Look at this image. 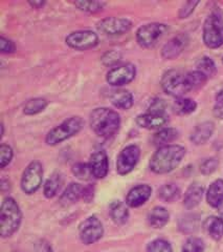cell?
Listing matches in <instances>:
<instances>
[{"instance_id":"1","label":"cell","mask_w":223,"mask_h":252,"mask_svg":"<svg viewBox=\"0 0 223 252\" xmlns=\"http://www.w3.org/2000/svg\"><path fill=\"white\" fill-rule=\"evenodd\" d=\"M186 155V149L180 145L162 146L151 158L150 168L153 172L163 175L176 168Z\"/></svg>"},{"instance_id":"21","label":"cell","mask_w":223,"mask_h":252,"mask_svg":"<svg viewBox=\"0 0 223 252\" xmlns=\"http://www.w3.org/2000/svg\"><path fill=\"white\" fill-rule=\"evenodd\" d=\"M204 229L215 241H219L223 236V219L210 217L204 222Z\"/></svg>"},{"instance_id":"16","label":"cell","mask_w":223,"mask_h":252,"mask_svg":"<svg viewBox=\"0 0 223 252\" xmlns=\"http://www.w3.org/2000/svg\"><path fill=\"white\" fill-rule=\"evenodd\" d=\"M137 123L142 128L157 129L164 127V126L168 123V117H167L166 114L147 113L144 115L138 116Z\"/></svg>"},{"instance_id":"44","label":"cell","mask_w":223,"mask_h":252,"mask_svg":"<svg viewBox=\"0 0 223 252\" xmlns=\"http://www.w3.org/2000/svg\"><path fill=\"white\" fill-rule=\"evenodd\" d=\"M166 105L164 101L161 99L154 100L151 105L149 106V112L148 113H153V114H166L165 113Z\"/></svg>"},{"instance_id":"43","label":"cell","mask_w":223,"mask_h":252,"mask_svg":"<svg viewBox=\"0 0 223 252\" xmlns=\"http://www.w3.org/2000/svg\"><path fill=\"white\" fill-rule=\"evenodd\" d=\"M214 114L219 119H223V90L218 93L216 97V105L214 107Z\"/></svg>"},{"instance_id":"46","label":"cell","mask_w":223,"mask_h":252,"mask_svg":"<svg viewBox=\"0 0 223 252\" xmlns=\"http://www.w3.org/2000/svg\"><path fill=\"white\" fill-rule=\"evenodd\" d=\"M31 6L35 7V9H40V7L44 5V1H29L28 2Z\"/></svg>"},{"instance_id":"34","label":"cell","mask_w":223,"mask_h":252,"mask_svg":"<svg viewBox=\"0 0 223 252\" xmlns=\"http://www.w3.org/2000/svg\"><path fill=\"white\" fill-rule=\"evenodd\" d=\"M73 172H74V175L80 180L87 181V180H90L91 178H93L89 164L78 163L73 167Z\"/></svg>"},{"instance_id":"6","label":"cell","mask_w":223,"mask_h":252,"mask_svg":"<svg viewBox=\"0 0 223 252\" xmlns=\"http://www.w3.org/2000/svg\"><path fill=\"white\" fill-rule=\"evenodd\" d=\"M203 41L210 49H217L223 44V20L218 14H212L203 26Z\"/></svg>"},{"instance_id":"32","label":"cell","mask_w":223,"mask_h":252,"mask_svg":"<svg viewBox=\"0 0 223 252\" xmlns=\"http://www.w3.org/2000/svg\"><path fill=\"white\" fill-rule=\"evenodd\" d=\"M197 70L202 73L206 77H212L216 73V65H215L214 61L209 57H203L197 62Z\"/></svg>"},{"instance_id":"42","label":"cell","mask_w":223,"mask_h":252,"mask_svg":"<svg viewBox=\"0 0 223 252\" xmlns=\"http://www.w3.org/2000/svg\"><path fill=\"white\" fill-rule=\"evenodd\" d=\"M0 49H1V53L3 54H12L15 52L16 47L12 40L1 36V38H0Z\"/></svg>"},{"instance_id":"38","label":"cell","mask_w":223,"mask_h":252,"mask_svg":"<svg viewBox=\"0 0 223 252\" xmlns=\"http://www.w3.org/2000/svg\"><path fill=\"white\" fill-rule=\"evenodd\" d=\"M13 158V151L12 148L6 145L2 144L0 146V164H1V168H4L6 165H9L12 161Z\"/></svg>"},{"instance_id":"2","label":"cell","mask_w":223,"mask_h":252,"mask_svg":"<svg viewBox=\"0 0 223 252\" xmlns=\"http://www.w3.org/2000/svg\"><path fill=\"white\" fill-rule=\"evenodd\" d=\"M90 126L92 130L101 138L108 139L114 136L121 126V117L107 107L95 108L90 115Z\"/></svg>"},{"instance_id":"20","label":"cell","mask_w":223,"mask_h":252,"mask_svg":"<svg viewBox=\"0 0 223 252\" xmlns=\"http://www.w3.org/2000/svg\"><path fill=\"white\" fill-rule=\"evenodd\" d=\"M203 187L197 183L191 185L185 194L184 205L187 209H193L198 206L202 200Z\"/></svg>"},{"instance_id":"12","label":"cell","mask_w":223,"mask_h":252,"mask_svg":"<svg viewBox=\"0 0 223 252\" xmlns=\"http://www.w3.org/2000/svg\"><path fill=\"white\" fill-rule=\"evenodd\" d=\"M132 28V23L130 20L126 18L117 17H108L99 22L98 30L107 36H116L122 35L129 32Z\"/></svg>"},{"instance_id":"29","label":"cell","mask_w":223,"mask_h":252,"mask_svg":"<svg viewBox=\"0 0 223 252\" xmlns=\"http://www.w3.org/2000/svg\"><path fill=\"white\" fill-rule=\"evenodd\" d=\"M47 101L44 98H35V99H30L28 100L25 107H23V113L28 116H33L37 115L39 113L43 112V110L47 106Z\"/></svg>"},{"instance_id":"22","label":"cell","mask_w":223,"mask_h":252,"mask_svg":"<svg viewBox=\"0 0 223 252\" xmlns=\"http://www.w3.org/2000/svg\"><path fill=\"white\" fill-rule=\"evenodd\" d=\"M169 217L168 210L162 206H157L150 211L148 220L150 225L153 228H162L168 223Z\"/></svg>"},{"instance_id":"47","label":"cell","mask_w":223,"mask_h":252,"mask_svg":"<svg viewBox=\"0 0 223 252\" xmlns=\"http://www.w3.org/2000/svg\"><path fill=\"white\" fill-rule=\"evenodd\" d=\"M218 209L219 215L221 216V219H223V199L220 201V203L218 204V206L216 207Z\"/></svg>"},{"instance_id":"27","label":"cell","mask_w":223,"mask_h":252,"mask_svg":"<svg viewBox=\"0 0 223 252\" xmlns=\"http://www.w3.org/2000/svg\"><path fill=\"white\" fill-rule=\"evenodd\" d=\"M63 184V177L60 173H54L51 176V178L46 181L44 185V195L46 198H54L57 194L58 190L61 188V185Z\"/></svg>"},{"instance_id":"19","label":"cell","mask_w":223,"mask_h":252,"mask_svg":"<svg viewBox=\"0 0 223 252\" xmlns=\"http://www.w3.org/2000/svg\"><path fill=\"white\" fill-rule=\"evenodd\" d=\"M109 98L111 103L121 109H129L132 107L134 102L132 94L126 90H116L111 92Z\"/></svg>"},{"instance_id":"9","label":"cell","mask_w":223,"mask_h":252,"mask_svg":"<svg viewBox=\"0 0 223 252\" xmlns=\"http://www.w3.org/2000/svg\"><path fill=\"white\" fill-rule=\"evenodd\" d=\"M103 233H104L103 224L95 216L87 218L79 228L80 239L85 245L98 242L103 236Z\"/></svg>"},{"instance_id":"48","label":"cell","mask_w":223,"mask_h":252,"mask_svg":"<svg viewBox=\"0 0 223 252\" xmlns=\"http://www.w3.org/2000/svg\"><path fill=\"white\" fill-rule=\"evenodd\" d=\"M222 61H223V59H222Z\"/></svg>"},{"instance_id":"10","label":"cell","mask_w":223,"mask_h":252,"mask_svg":"<svg viewBox=\"0 0 223 252\" xmlns=\"http://www.w3.org/2000/svg\"><path fill=\"white\" fill-rule=\"evenodd\" d=\"M140 157V149L137 145H128L125 147L117 157L116 171L119 175H127L137 166Z\"/></svg>"},{"instance_id":"40","label":"cell","mask_w":223,"mask_h":252,"mask_svg":"<svg viewBox=\"0 0 223 252\" xmlns=\"http://www.w3.org/2000/svg\"><path fill=\"white\" fill-rule=\"evenodd\" d=\"M119 58H121V54H119L118 52L109 51L104 55V56H103L102 61L105 65H113L119 61Z\"/></svg>"},{"instance_id":"24","label":"cell","mask_w":223,"mask_h":252,"mask_svg":"<svg viewBox=\"0 0 223 252\" xmlns=\"http://www.w3.org/2000/svg\"><path fill=\"white\" fill-rule=\"evenodd\" d=\"M223 199V180H216L211 184L206 192V201L212 207H217Z\"/></svg>"},{"instance_id":"31","label":"cell","mask_w":223,"mask_h":252,"mask_svg":"<svg viewBox=\"0 0 223 252\" xmlns=\"http://www.w3.org/2000/svg\"><path fill=\"white\" fill-rule=\"evenodd\" d=\"M199 218L196 215H187L179 220V229L185 233H193L198 229Z\"/></svg>"},{"instance_id":"28","label":"cell","mask_w":223,"mask_h":252,"mask_svg":"<svg viewBox=\"0 0 223 252\" xmlns=\"http://www.w3.org/2000/svg\"><path fill=\"white\" fill-rule=\"evenodd\" d=\"M158 195L163 201L166 202H174L180 196V190L175 184H166L163 185L158 190Z\"/></svg>"},{"instance_id":"14","label":"cell","mask_w":223,"mask_h":252,"mask_svg":"<svg viewBox=\"0 0 223 252\" xmlns=\"http://www.w3.org/2000/svg\"><path fill=\"white\" fill-rule=\"evenodd\" d=\"M151 193H152V188L149 185L144 184L135 186L127 194L126 204L133 208L139 207L149 200Z\"/></svg>"},{"instance_id":"4","label":"cell","mask_w":223,"mask_h":252,"mask_svg":"<svg viewBox=\"0 0 223 252\" xmlns=\"http://www.w3.org/2000/svg\"><path fill=\"white\" fill-rule=\"evenodd\" d=\"M83 124L84 122L81 117L76 116L69 118L47 133L46 143L52 146L62 143L63 141L77 135L82 129Z\"/></svg>"},{"instance_id":"17","label":"cell","mask_w":223,"mask_h":252,"mask_svg":"<svg viewBox=\"0 0 223 252\" xmlns=\"http://www.w3.org/2000/svg\"><path fill=\"white\" fill-rule=\"evenodd\" d=\"M89 166L95 179H103L108 173V158L106 153L97 152L90 157Z\"/></svg>"},{"instance_id":"3","label":"cell","mask_w":223,"mask_h":252,"mask_svg":"<svg viewBox=\"0 0 223 252\" xmlns=\"http://www.w3.org/2000/svg\"><path fill=\"white\" fill-rule=\"evenodd\" d=\"M22 215L18 204L13 198H6L1 204V210H0V232L2 238L11 236L16 231L21 223Z\"/></svg>"},{"instance_id":"25","label":"cell","mask_w":223,"mask_h":252,"mask_svg":"<svg viewBox=\"0 0 223 252\" xmlns=\"http://www.w3.org/2000/svg\"><path fill=\"white\" fill-rule=\"evenodd\" d=\"M110 216L116 224H125L129 218V211L126 205L119 201H114L110 205Z\"/></svg>"},{"instance_id":"26","label":"cell","mask_w":223,"mask_h":252,"mask_svg":"<svg viewBox=\"0 0 223 252\" xmlns=\"http://www.w3.org/2000/svg\"><path fill=\"white\" fill-rule=\"evenodd\" d=\"M178 137V131L175 128H164L153 136V143L157 146H166Z\"/></svg>"},{"instance_id":"30","label":"cell","mask_w":223,"mask_h":252,"mask_svg":"<svg viewBox=\"0 0 223 252\" xmlns=\"http://www.w3.org/2000/svg\"><path fill=\"white\" fill-rule=\"evenodd\" d=\"M196 107V102L188 98H178L174 103V110L178 115H189L195 112Z\"/></svg>"},{"instance_id":"36","label":"cell","mask_w":223,"mask_h":252,"mask_svg":"<svg viewBox=\"0 0 223 252\" xmlns=\"http://www.w3.org/2000/svg\"><path fill=\"white\" fill-rule=\"evenodd\" d=\"M75 4L81 11L88 13H98L104 7V2L100 1H77L75 2Z\"/></svg>"},{"instance_id":"15","label":"cell","mask_w":223,"mask_h":252,"mask_svg":"<svg viewBox=\"0 0 223 252\" xmlns=\"http://www.w3.org/2000/svg\"><path fill=\"white\" fill-rule=\"evenodd\" d=\"M187 43L188 38L185 35H178L172 38L170 41L164 45L162 50V56L165 59H175L185 50Z\"/></svg>"},{"instance_id":"5","label":"cell","mask_w":223,"mask_h":252,"mask_svg":"<svg viewBox=\"0 0 223 252\" xmlns=\"http://www.w3.org/2000/svg\"><path fill=\"white\" fill-rule=\"evenodd\" d=\"M162 88L170 96L177 98H181L185 94L191 92L187 74H182L176 69L168 70L164 75L162 79Z\"/></svg>"},{"instance_id":"41","label":"cell","mask_w":223,"mask_h":252,"mask_svg":"<svg viewBox=\"0 0 223 252\" xmlns=\"http://www.w3.org/2000/svg\"><path fill=\"white\" fill-rule=\"evenodd\" d=\"M199 4V1H188L181 6L179 11V18H187L193 13L195 7Z\"/></svg>"},{"instance_id":"7","label":"cell","mask_w":223,"mask_h":252,"mask_svg":"<svg viewBox=\"0 0 223 252\" xmlns=\"http://www.w3.org/2000/svg\"><path fill=\"white\" fill-rule=\"evenodd\" d=\"M43 179V168L40 162H31L23 171L21 179L22 190L28 194L36 192L42 184Z\"/></svg>"},{"instance_id":"45","label":"cell","mask_w":223,"mask_h":252,"mask_svg":"<svg viewBox=\"0 0 223 252\" xmlns=\"http://www.w3.org/2000/svg\"><path fill=\"white\" fill-rule=\"evenodd\" d=\"M93 192H94L93 186H91V185H90V186H86V187L83 188L82 198H83L85 201L89 202V201L92 200V198H93Z\"/></svg>"},{"instance_id":"33","label":"cell","mask_w":223,"mask_h":252,"mask_svg":"<svg viewBox=\"0 0 223 252\" xmlns=\"http://www.w3.org/2000/svg\"><path fill=\"white\" fill-rule=\"evenodd\" d=\"M187 77H188V82H189L191 91L201 88V86L206 82V80H208V77L204 76L202 73L198 72V70L188 73Z\"/></svg>"},{"instance_id":"35","label":"cell","mask_w":223,"mask_h":252,"mask_svg":"<svg viewBox=\"0 0 223 252\" xmlns=\"http://www.w3.org/2000/svg\"><path fill=\"white\" fill-rule=\"evenodd\" d=\"M204 242L199 238H190L182 246V252H203Z\"/></svg>"},{"instance_id":"23","label":"cell","mask_w":223,"mask_h":252,"mask_svg":"<svg viewBox=\"0 0 223 252\" xmlns=\"http://www.w3.org/2000/svg\"><path fill=\"white\" fill-rule=\"evenodd\" d=\"M82 191L83 187L81 185L78 183H71L61 195V204L64 206H68V205L76 203L80 198H82Z\"/></svg>"},{"instance_id":"13","label":"cell","mask_w":223,"mask_h":252,"mask_svg":"<svg viewBox=\"0 0 223 252\" xmlns=\"http://www.w3.org/2000/svg\"><path fill=\"white\" fill-rule=\"evenodd\" d=\"M135 75H137V68L133 64L127 63V64L110 69L107 74L106 80L112 86H122L130 83L135 78Z\"/></svg>"},{"instance_id":"39","label":"cell","mask_w":223,"mask_h":252,"mask_svg":"<svg viewBox=\"0 0 223 252\" xmlns=\"http://www.w3.org/2000/svg\"><path fill=\"white\" fill-rule=\"evenodd\" d=\"M218 160L216 158H209L204 160L200 165V171L203 175H211L218 167Z\"/></svg>"},{"instance_id":"18","label":"cell","mask_w":223,"mask_h":252,"mask_svg":"<svg viewBox=\"0 0 223 252\" xmlns=\"http://www.w3.org/2000/svg\"><path fill=\"white\" fill-rule=\"evenodd\" d=\"M215 126L213 122H203L198 124L195 129L193 130L192 135H191V141L193 142L196 145L204 144L206 141H208L214 132Z\"/></svg>"},{"instance_id":"11","label":"cell","mask_w":223,"mask_h":252,"mask_svg":"<svg viewBox=\"0 0 223 252\" xmlns=\"http://www.w3.org/2000/svg\"><path fill=\"white\" fill-rule=\"evenodd\" d=\"M66 44L75 50H88L92 49L99 42L98 35L92 31H77L70 33L66 39Z\"/></svg>"},{"instance_id":"37","label":"cell","mask_w":223,"mask_h":252,"mask_svg":"<svg viewBox=\"0 0 223 252\" xmlns=\"http://www.w3.org/2000/svg\"><path fill=\"white\" fill-rule=\"evenodd\" d=\"M147 252H172V247L165 240H155L149 244Z\"/></svg>"},{"instance_id":"8","label":"cell","mask_w":223,"mask_h":252,"mask_svg":"<svg viewBox=\"0 0 223 252\" xmlns=\"http://www.w3.org/2000/svg\"><path fill=\"white\" fill-rule=\"evenodd\" d=\"M168 30L163 23H149L139 29L137 33L138 42L142 47H152Z\"/></svg>"}]
</instances>
